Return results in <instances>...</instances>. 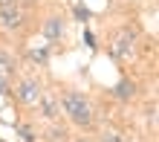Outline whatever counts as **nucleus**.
<instances>
[{
  "label": "nucleus",
  "mask_w": 159,
  "mask_h": 142,
  "mask_svg": "<svg viewBox=\"0 0 159 142\" xmlns=\"http://www.w3.org/2000/svg\"><path fill=\"white\" fill-rule=\"evenodd\" d=\"M75 17H81V21H87V17H90V12H87L84 6H75Z\"/></svg>",
  "instance_id": "nucleus-12"
},
{
  "label": "nucleus",
  "mask_w": 159,
  "mask_h": 142,
  "mask_svg": "<svg viewBox=\"0 0 159 142\" xmlns=\"http://www.w3.org/2000/svg\"><path fill=\"white\" fill-rule=\"evenodd\" d=\"M98 142H127V139H125V134H116V130H110V134H101Z\"/></svg>",
  "instance_id": "nucleus-10"
},
{
  "label": "nucleus",
  "mask_w": 159,
  "mask_h": 142,
  "mask_svg": "<svg viewBox=\"0 0 159 142\" xmlns=\"http://www.w3.org/2000/svg\"><path fill=\"white\" fill-rule=\"evenodd\" d=\"M43 35H46V41H61L64 38V17H46V23H43Z\"/></svg>",
  "instance_id": "nucleus-4"
},
{
  "label": "nucleus",
  "mask_w": 159,
  "mask_h": 142,
  "mask_svg": "<svg viewBox=\"0 0 159 142\" xmlns=\"http://www.w3.org/2000/svg\"><path fill=\"white\" fill-rule=\"evenodd\" d=\"M49 52H52V46H41V50H32L29 52V58L35 64H46V61H49Z\"/></svg>",
  "instance_id": "nucleus-9"
},
{
  "label": "nucleus",
  "mask_w": 159,
  "mask_h": 142,
  "mask_svg": "<svg viewBox=\"0 0 159 142\" xmlns=\"http://www.w3.org/2000/svg\"><path fill=\"white\" fill-rule=\"evenodd\" d=\"M75 142H96V139H75Z\"/></svg>",
  "instance_id": "nucleus-13"
},
{
  "label": "nucleus",
  "mask_w": 159,
  "mask_h": 142,
  "mask_svg": "<svg viewBox=\"0 0 159 142\" xmlns=\"http://www.w3.org/2000/svg\"><path fill=\"white\" fill-rule=\"evenodd\" d=\"M20 23H23L20 6L12 9V12H6V15H0V26H3V29H20Z\"/></svg>",
  "instance_id": "nucleus-5"
},
{
  "label": "nucleus",
  "mask_w": 159,
  "mask_h": 142,
  "mask_svg": "<svg viewBox=\"0 0 159 142\" xmlns=\"http://www.w3.org/2000/svg\"><path fill=\"white\" fill-rule=\"evenodd\" d=\"M0 142H6V139H0Z\"/></svg>",
  "instance_id": "nucleus-14"
},
{
  "label": "nucleus",
  "mask_w": 159,
  "mask_h": 142,
  "mask_svg": "<svg viewBox=\"0 0 159 142\" xmlns=\"http://www.w3.org/2000/svg\"><path fill=\"white\" fill-rule=\"evenodd\" d=\"M15 70H17V58H15L12 52L0 50V73H3V75H12Z\"/></svg>",
  "instance_id": "nucleus-7"
},
{
  "label": "nucleus",
  "mask_w": 159,
  "mask_h": 142,
  "mask_svg": "<svg viewBox=\"0 0 159 142\" xmlns=\"http://www.w3.org/2000/svg\"><path fill=\"white\" fill-rule=\"evenodd\" d=\"M17 136L23 142H38V130H35L29 122H20V125H17Z\"/></svg>",
  "instance_id": "nucleus-8"
},
{
  "label": "nucleus",
  "mask_w": 159,
  "mask_h": 142,
  "mask_svg": "<svg viewBox=\"0 0 159 142\" xmlns=\"http://www.w3.org/2000/svg\"><path fill=\"white\" fill-rule=\"evenodd\" d=\"M38 105H41V113H43V119H55V116L61 113V102L55 99L52 93H41Z\"/></svg>",
  "instance_id": "nucleus-3"
},
{
  "label": "nucleus",
  "mask_w": 159,
  "mask_h": 142,
  "mask_svg": "<svg viewBox=\"0 0 159 142\" xmlns=\"http://www.w3.org/2000/svg\"><path fill=\"white\" fill-rule=\"evenodd\" d=\"M6 93H9V75L0 73V96H6Z\"/></svg>",
  "instance_id": "nucleus-11"
},
{
  "label": "nucleus",
  "mask_w": 159,
  "mask_h": 142,
  "mask_svg": "<svg viewBox=\"0 0 159 142\" xmlns=\"http://www.w3.org/2000/svg\"><path fill=\"white\" fill-rule=\"evenodd\" d=\"M61 110L70 116L72 125H78V128H93V107H90V102L84 93L78 90H64V96H61Z\"/></svg>",
  "instance_id": "nucleus-1"
},
{
  "label": "nucleus",
  "mask_w": 159,
  "mask_h": 142,
  "mask_svg": "<svg viewBox=\"0 0 159 142\" xmlns=\"http://www.w3.org/2000/svg\"><path fill=\"white\" fill-rule=\"evenodd\" d=\"M41 84L35 81V78H23L20 84L15 87V99L20 102L23 107H32V105H38V99H41Z\"/></svg>",
  "instance_id": "nucleus-2"
},
{
  "label": "nucleus",
  "mask_w": 159,
  "mask_h": 142,
  "mask_svg": "<svg viewBox=\"0 0 159 142\" xmlns=\"http://www.w3.org/2000/svg\"><path fill=\"white\" fill-rule=\"evenodd\" d=\"M133 93H136V87H133V81H130V78H121L119 84H116V87H113V96L116 99H133Z\"/></svg>",
  "instance_id": "nucleus-6"
}]
</instances>
